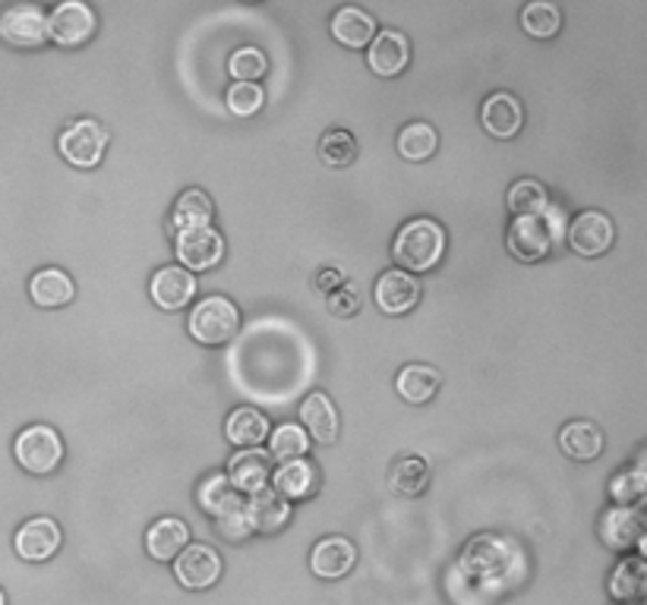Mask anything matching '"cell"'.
<instances>
[{
    "label": "cell",
    "instance_id": "e0dca14e",
    "mask_svg": "<svg viewBox=\"0 0 647 605\" xmlns=\"http://www.w3.org/2000/svg\"><path fill=\"white\" fill-rule=\"evenodd\" d=\"M410 61V45L408 38L395 29H383L376 32V38L370 42L366 51V64L376 76H398L408 67Z\"/></svg>",
    "mask_w": 647,
    "mask_h": 605
},
{
    "label": "cell",
    "instance_id": "d6a6232c",
    "mask_svg": "<svg viewBox=\"0 0 647 605\" xmlns=\"http://www.w3.org/2000/svg\"><path fill=\"white\" fill-rule=\"evenodd\" d=\"M268 458L288 464V461H297L310 451V436L297 426V422H282L268 432Z\"/></svg>",
    "mask_w": 647,
    "mask_h": 605
},
{
    "label": "cell",
    "instance_id": "484cf974",
    "mask_svg": "<svg viewBox=\"0 0 647 605\" xmlns=\"http://www.w3.org/2000/svg\"><path fill=\"white\" fill-rule=\"evenodd\" d=\"M212 199L202 193V189H184L174 202V211H171V228L177 233L196 231V228H209L212 221Z\"/></svg>",
    "mask_w": 647,
    "mask_h": 605
},
{
    "label": "cell",
    "instance_id": "60d3db41",
    "mask_svg": "<svg viewBox=\"0 0 647 605\" xmlns=\"http://www.w3.org/2000/svg\"><path fill=\"white\" fill-rule=\"evenodd\" d=\"M360 309V290L354 287V284H341V287H336L332 294H329V312L332 316H338V319H348V316H354Z\"/></svg>",
    "mask_w": 647,
    "mask_h": 605
},
{
    "label": "cell",
    "instance_id": "8d00e7d4",
    "mask_svg": "<svg viewBox=\"0 0 647 605\" xmlns=\"http://www.w3.org/2000/svg\"><path fill=\"white\" fill-rule=\"evenodd\" d=\"M522 25L525 32L534 35V38H552L562 25V16H559V7H552L547 0H537V3H528L522 10Z\"/></svg>",
    "mask_w": 647,
    "mask_h": 605
},
{
    "label": "cell",
    "instance_id": "d6986e66",
    "mask_svg": "<svg viewBox=\"0 0 647 605\" xmlns=\"http://www.w3.org/2000/svg\"><path fill=\"white\" fill-rule=\"evenodd\" d=\"M61 549V527L51 517H32L17 530V556L25 561H48Z\"/></svg>",
    "mask_w": 647,
    "mask_h": 605
},
{
    "label": "cell",
    "instance_id": "277c9868",
    "mask_svg": "<svg viewBox=\"0 0 647 605\" xmlns=\"http://www.w3.org/2000/svg\"><path fill=\"white\" fill-rule=\"evenodd\" d=\"M13 451H17L20 466L29 470V473H39V476L57 470V464L64 461V442H61V436L51 426H42V422L23 429L17 436V448Z\"/></svg>",
    "mask_w": 647,
    "mask_h": 605
},
{
    "label": "cell",
    "instance_id": "4dcf8cb0",
    "mask_svg": "<svg viewBox=\"0 0 647 605\" xmlns=\"http://www.w3.org/2000/svg\"><path fill=\"white\" fill-rule=\"evenodd\" d=\"M439 385H442V375L436 373L432 366H427V363H410L395 378L398 395L410 400V404H427V400H432L436 392H439Z\"/></svg>",
    "mask_w": 647,
    "mask_h": 605
},
{
    "label": "cell",
    "instance_id": "3957f363",
    "mask_svg": "<svg viewBox=\"0 0 647 605\" xmlns=\"http://www.w3.org/2000/svg\"><path fill=\"white\" fill-rule=\"evenodd\" d=\"M512 559H515V552H512L508 539H503V536L496 534H480L464 542L458 564H461V571H464L468 578L496 581V578H503L505 571H508Z\"/></svg>",
    "mask_w": 647,
    "mask_h": 605
},
{
    "label": "cell",
    "instance_id": "7a4b0ae2",
    "mask_svg": "<svg viewBox=\"0 0 647 605\" xmlns=\"http://www.w3.org/2000/svg\"><path fill=\"white\" fill-rule=\"evenodd\" d=\"M187 328H190L193 341H199L206 348H218V344H224V341H231L238 334V306L228 297H206V300H199L193 306Z\"/></svg>",
    "mask_w": 647,
    "mask_h": 605
},
{
    "label": "cell",
    "instance_id": "2e32d148",
    "mask_svg": "<svg viewBox=\"0 0 647 605\" xmlns=\"http://www.w3.org/2000/svg\"><path fill=\"white\" fill-rule=\"evenodd\" d=\"M319 466L310 464L307 458H297V461H288L282 464L275 473H272V490L278 492L285 502H304V498H312L319 492Z\"/></svg>",
    "mask_w": 647,
    "mask_h": 605
},
{
    "label": "cell",
    "instance_id": "1f68e13d",
    "mask_svg": "<svg viewBox=\"0 0 647 605\" xmlns=\"http://www.w3.org/2000/svg\"><path fill=\"white\" fill-rule=\"evenodd\" d=\"M645 590H647L645 559L628 556V559H623L616 568H613V574H610V593H613V600H619V603H632V600L645 596Z\"/></svg>",
    "mask_w": 647,
    "mask_h": 605
},
{
    "label": "cell",
    "instance_id": "9c48e42d",
    "mask_svg": "<svg viewBox=\"0 0 647 605\" xmlns=\"http://www.w3.org/2000/svg\"><path fill=\"white\" fill-rule=\"evenodd\" d=\"M174 578L184 590H209L221 578V556L206 542H190L174 559Z\"/></svg>",
    "mask_w": 647,
    "mask_h": 605
},
{
    "label": "cell",
    "instance_id": "4fadbf2b",
    "mask_svg": "<svg viewBox=\"0 0 647 605\" xmlns=\"http://www.w3.org/2000/svg\"><path fill=\"white\" fill-rule=\"evenodd\" d=\"M268 480H272V458L263 448H240L228 464V483L240 495L243 492L256 495V492L268 490Z\"/></svg>",
    "mask_w": 647,
    "mask_h": 605
},
{
    "label": "cell",
    "instance_id": "7402d4cb",
    "mask_svg": "<svg viewBox=\"0 0 647 605\" xmlns=\"http://www.w3.org/2000/svg\"><path fill=\"white\" fill-rule=\"evenodd\" d=\"M243 512H246V520H250L253 534H275V530H282L288 524L290 505L275 490H263L256 492V495H250Z\"/></svg>",
    "mask_w": 647,
    "mask_h": 605
},
{
    "label": "cell",
    "instance_id": "603a6c76",
    "mask_svg": "<svg viewBox=\"0 0 647 605\" xmlns=\"http://www.w3.org/2000/svg\"><path fill=\"white\" fill-rule=\"evenodd\" d=\"M376 20L366 13V10H360V7H341L336 16H332V35H336L338 45L344 47H370V42L376 38Z\"/></svg>",
    "mask_w": 647,
    "mask_h": 605
},
{
    "label": "cell",
    "instance_id": "b9f144b4",
    "mask_svg": "<svg viewBox=\"0 0 647 605\" xmlns=\"http://www.w3.org/2000/svg\"><path fill=\"white\" fill-rule=\"evenodd\" d=\"M216 527H218V534L224 536V539H231V542H240V539H246V536L253 534L243 508L234 514H224V517H216Z\"/></svg>",
    "mask_w": 647,
    "mask_h": 605
},
{
    "label": "cell",
    "instance_id": "d590c367",
    "mask_svg": "<svg viewBox=\"0 0 647 605\" xmlns=\"http://www.w3.org/2000/svg\"><path fill=\"white\" fill-rule=\"evenodd\" d=\"M319 158L329 167H348L358 158V140L348 130H326L319 140Z\"/></svg>",
    "mask_w": 647,
    "mask_h": 605
},
{
    "label": "cell",
    "instance_id": "5bb4252c",
    "mask_svg": "<svg viewBox=\"0 0 647 605\" xmlns=\"http://www.w3.org/2000/svg\"><path fill=\"white\" fill-rule=\"evenodd\" d=\"M483 130L496 140H512L518 136V130L525 127V108L512 92H493L486 95L483 108H480Z\"/></svg>",
    "mask_w": 647,
    "mask_h": 605
},
{
    "label": "cell",
    "instance_id": "83f0119b",
    "mask_svg": "<svg viewBox=\"0 0 647 605\" xmlns=\"http://www.w3.org/2000/svg\"><path fill=\"white\" fill-rule=\"evenodd\" d=\"M29 294H32V300L39 302V306L54 309V306H67L73 300V294H76V287H73V278L67 272L42 268L29 280Z\"/></svg>",
    "mask_w": 647,
    "mask_h": 605
},
{
    "label": "cell",
    "instance_id": "836d02e7",
    "mask_svg": "<svg viewBox=\"0 0 647 605\" xmlns=\"http://www.w3.org/2000/svg\"><path fill=\"white\" fill-rule=\"evenodd\" d=\"M439 145V136L427 120H414L398 133V152L408 162H427Z\"/></svg>",
    "mask_w": 647,
    "mask_h": 605
},
{
    "label": "cell",
    "instance_id": "6da1fadb",
    "mask_svg": "<svg viewBox=\"0 0 647 605\" xmlns=\"http://www.w3.org/2000/svg\"><path fill=\"white\" fill-rule=\"evenodd\" d=\"M392 256L408 275L430 272L439 265V258L446 256V228L432 218H410L408 224H402V231L395 233Z\"/></svg>",
    "mask_w": 647,
    "mask_h": 605
},
{
    "label": "cell",
    "instance_id": "f1b7e54d",
    "mask_svg": "<svg viewBox=\"0 0 647 605\" xmlns=\"http://www.w3.org/2000/svg\"><path fill=\"white\" fill-rule=\"evenodd\" d=\"M268 429H272L268 419L260 410H253V407H238L224 422L228 442L238 444V448H260L268 439Z\"/></svg>",
    "mask_w": 647,
    "mask_h": 605
},
{
    "label": "cell",
    "instance_id": "74e56055",
    "mask_svg": "<svg viewBox=\"0 0 647 605\" xmlns=\"http://www.w3.org/2000/svg\"><path fill=\"white\" fill-rule=\"evenodd\" d=\"M228 70H231V76H238V82H256L260 76L268 73V57H265V51H260V47L243 45L231 54Z\"/></svg>",
    "mask_w": 647,
    "mask_h": 605
},
{
    "label": "cell",
    "instance_id": "ee69618b",
    "mask_svg": "<svg viewBox=\"0 0 647 605\" xmlns=\"http://www.w3.org/2000/svg\"><path fill=\"white\" fill-rule=\"evenodd\" d=\"M0 605H7V596H3V590H0Z\"/></svg>",
    "mask_w": 647,
    "mask_h": 605
},
{
    "label": "cell",
    "instance_id": "5b68a950",
    "mask_svg": "<svg viewBox=\"0 0 647 605\" xmlns=\"http://www.w3.org/2000/svg\"><path fill=\"white\" fill-rule=\"evenodd\" d=\"M552 224L547 215H518L505 233V246L518 262H540L552 253Z\"/></svg>",
    "mask_w": 647,
    "mask_h": 605
},
{
    "label": "cell",
    "instance_id": "ab89813d",
    "mask_svg": "<svg viewBox=\"0 0 647 605\" xmlns=\"http://www.w3.org/2000/svg\"><path fill=\"white\" fill-rule=\"evenodd\" d=\"M263 101L265 92L260 82H234V86L228 89V108H231V114L253 117L263 108Z\"/></svg>",
    "mask_w": 647,
    "mask_h": 605
},
{
    "label": "cell",
    "instance_id": "8fae6325",
    "mask_svg": "<svg viewBox=\"0 0 647 605\" xmlns=\"http://www.w3.org/2000/svg\"><path fill=\"white\" fill-rule=\"evenodd\" d=\"M613 237H616V228H613L610 215H603V211H581L569 224V246L578 256H603L613 246Z\"/></svg>",
    "mask_w": 647,
    "mask_h": 605
},
{
    "label": "cell",
    "instance_id": "ffe728a7",
    "mask_svg": "<svg viewBox=\"0 0 647 605\" xmlns=\"http://www.w3.org/2000/svg\"><path fill=\"white\" fill-rule=\"evenodd\" d=\"M600 536L610 549H632L645 536V514L616 505L600 517Z\"/></svg>",
    "mask_w": 647,
    "mask_h": 605
},
{
    "label": "cell",
    "instance_id": "cb8c5ba5",
    "mask_svg": "<svg viewBox=\"0 0 647 605\" xmlns=\"http://www.w3.org/2000/svg\"><path fill=\"white\" fill-rule=\"evenodd\" d=\"M300 422L307 426L304 432H310L319 444H332L338 439V410L322 392H312L300 404Z\"/></svg>",
    "mask_w": 647,
    "mask_h": 605
},
{
    "label": "cell",
    "instance_id": "4316f807",
    "mask_svg": "<svg viewBox=\"0 0 647 605\" xmlns=\"http://www.w3.org/2000/svg\"><path fill=\"white\" fill-rule=\"evenodd\" d=\"M430 486V464L420 454H402L395 464L388 466V490L395 495H420Z\"/></svg>",
    "mask_w": 647,
    "mask_h": 605
},
{
    "label": "cell",
    "instance_id": "f546056e",
    "mask_svg": "<svg viewBox=\"0 0 647 605\" xmlns=\"http://www.w3.org/2000/svg\"><path fill=\"white\" fill-rule=\"evenodd\" d=\"M196 498H199V508H202L206 514H212V517L234 514L246 505V502H243V495L228 483V476H224V473H212V476L199 486Z\"/></svg>",
    "mask_w": 647,
    "mask_h": 605
},
{
    "label": "cell",
    "instance_id": "9a60e30c",
    "mask_svg": "<svg viewBox=\"0 0 647 605\" xmlns=\"http://www.w3.org/2000/svg\"><path fill=\"white\" fill-rule=\"evenodd\" d=\"M354 561H358V549H354V542L344 539V536H326V539H319V542L312 546L310 552L312 574L322 578V581H338V578H344V574L354 568Z\"/></svg>",
    "mask_w": 647,
    "mask_h": 605
},
{
    "label": "cell",
    "instance_id": "8992f818",
    "mask_svg": "<svg viewBox=\"0 0 647 605\" xmlns=\"http://www.w3.org/2000/svg\"><path fill=\"white\" fill-rule=\"evenodd\" d=\"M0 38L13 47H42L48 42V13L35 3H17L0 13Z\"/></svg>",
    "mask_w": 647,
    "mask_h": 605
},
{
    "label": "cell",
    "instance_id": "f35d334b",
    "mask_svg": "<svg viewBox=\"0 0 647 605\" xmlns=\"http://www.w3.org/2000/svg\"><path fill=\"white\" fill-rule=\"evenodd\" d=\"M645 492H647L645 470H623V473H616V476H613V483H610V495H613V502H616L619 508H632V505H638V502L645 498Z\"/></svg>",
    "mask_w": 647,
    "mask_h": 605
},
{
    "label": "cell",
    "instance_id": "7bdbcfd3",
    "mask_svg": "<svg viewBox=\"0 0 647 605\" xmlns=\"http://www.w3.org/2000/svg\"><path fill=\"white\" fill-rule=\"evenodd\" d=\"M341 284H344V280H341V275H338L336 268H326V272L316 278V287H319L322 294H332V290H336V287H341Z\"/></svg>",
    "mask_w": 647,
    "mask_h": 605
},
{
    "label": "cell",
    "instance_id": "e575fe53",
    "mask_svg": "<svg viewBox=\"0 0 647 605\" xmlns=\"http://www.w3.org/2000/svg\"><path fill=\"white\" fill-rule=\"evenodd\" d=\"M508 209L512 215H547L550 209V193L540 180H518L508 189Z\"/></svg>",
    "mask_w": 647,
    "mask_h": 605
},
{
    "label": "cell",
    "instance_id": "44dd1931",
    "mask_svg": "<svg viewBox=\"0 0 647 605\" xmlns=\"http://www.w3.org/2000/svg\"><path fill=\"white\" fill-rule=\"evenodd\" d=\"M187 546H190V527L180 517H162L145 534V549L155 561H174Z\"/></svg>",
    "mask_w": 647,
    "mask_h": 605
},
{
    "label": "cell",
    "instance_id": "d4e9b609",
    "mask_svg": "<svg viewBox=\"0 0 647 605\" xmlns=\"http://www.w3.org/2000/svg\"><path fill=\"white\" fill-rule=\"evenodd\" d=\"M559 444L572 461H594L603 451V432L597 429V422L591 419H572L562 426L559 432Z\"/></svg>",
    "mask_w": 647,
    "mask_h": 605
},
{
    "label": "cell",
    "instance_id": "52a82bcc",
    "mask_svg": "<svg viewBox=\"0 0 647 605\" xmlns=\"http://www.w3.org/2000/svg\"><path fill=\"white\" fill-rule=\"evenodd\" d=\"M61 155L73 164V167H96L105 155V145H108V133L101 130V123L92 120V117H83L70 123L64 133H61Z\"/></svg>",
    "mask_w": 647,
    "mask_h": 605
},
{
    "label": "cell",
    "instance_id": "ac0fdd59",
    "mask_svg": "<svg viewBox=\"0 0 647 605\" xmlns=\"http://www.w3.org/2000/svg\"><path fill=\"white\" fill-rule=\"evenodd\" d=\"M149 294L162 309H184L196 297V278L180 265H165L152 275Z\"/></svg>",
    "mask_w": 647,
    "mask_h": 605
},
{
    "label": "cell",
    "instance_id": "30bf717a",
    "mask_svg": "<svg viewBox=\"0 0 647 605\" xmlns=\"http://www.w3.org/2000/svg\"><path fill=\"white\" fill-rule=\"evenodd\" d=\"M177 258L187 272H209L224 258V237L216 228L177 233Z\"/></svg>",
    "mask_w": 647,
    "mask_h": 605
},
{
    "label": "cell",
    "instance_id": "ba28073f",
    "mask_svg": "<svg viewBox=\"0 0 647 605\" xmlns=\"http://www.w3.org/2000/svg\"><path fill=\"white\" fill-rule=\"evenodd\" d=\"M96 25L98 20L92 7H86L79 0H67L51 10L48 38H54L61 47H79L96 35Z\"/></svg>",
    "mask_w": 647,
    "mask_h": 605
},
{
    "label": "cell",
    "instance_id": "7c38bea8",
    "mask_svg": "<svg viewBox=\"0 0 647 605\" xmlns=\"http://www.w3.org/2000/svg\"><path fill=\"white\" fill-rule=\"evenodd\" d=\"M373 300H376V306L383 309L385 316H405L420 302V278L402 272V268H388L376 280Z\"/></svg>",
    "mask_w": 647,
    "mask_h": 605
}]
</instances>
